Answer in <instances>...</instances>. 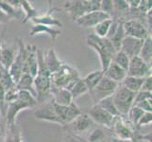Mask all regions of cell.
I'll return each mask as SVG.
<instances>
[{
	"instance_id": "obj_15",
	"label": "cell",
	"mask_w": 152,
	"mask_h": 142,
	"mask_svg": "<svg viewBox=\"0 0 152 142\" xmlns=\"http://www.w3.org/2000/svg\"><path fill=\"white\" fill-rule=\"evenodd\" d=\"M69 125L71 126L73 133L78 135L81 133H86L90 131L94 125V121L86 113H81Z\"/></svg>"
},
{
	"instance_id": "obj_54",
	"label": "cell",
	"mask_w": 152,
	"mask_h": 142,
	"mask_svg": "<svg viewBox=\"0 0 152 142\" xmlns=\"http://www.w3.org/2000/svg\"><path fill=\"white\" fill-rule=\"evenodd\" d=\"M84 142H88V141H87L86 139H84Z\"/></svg>"
},
{
	"instance_id": "obj_17",
	"label": "cell",
	"mask_w": 152,
	"mask_h": 142,
	"mask_svg": "<svg viewBox=\"0 0 152 142\" xmlns=\"http://www.w3.org/2000/svg\"><path fill=\"white\" fill-rule=\"evenodd\" d=\"M28 54L26 62V67L24 73H28L33 78L38 71V58H37V47L32 46H28Z\"/></svg>"
},
{
	"instance_id": "obj_24",
	"label": "cell",
	"mask_w": 152,
	"mask_h": 142,
	"mask_svg": "<svg viewBox=\"0 0 152 142\" xmlns=\"http://www.w3.org/2000/svg\"><path fill=\"white\" fill-rule=\"evenodd\" d=\"M16 53L14 52L13 47L12 46H2L1 51V68L3 70L8 71L10 65L14 62Z\"/></svg>"
},
{
	"instance_id": "obj_28",
	"label": "cell",
	"mask_w": 152,
	"mask_h": 142,
	"mask_svg": "<svg viewBox=\"0 0 152 142\" xmlns=\"http://www.w3.org/2000/svg\"><path fill=\"white\" fill-rule=\"evenodd\" d=\"M103 77H104V72L102 70H96L87 74L82 80L85 82L86 86L88 87V90L90 92L97 85V83L101 81V79Z\"/></svg>"
},
{
	"instance_id": "obj_25",
	"label": "cell",
	"mask_w": 152,
	"mask_h": 142,
	"mask_svg": "<svg viewBox=\"0 0 152 142\" xmlns=\"http://www.w3.org/2000/svg\"><path fill=\"white\" fill-rule=\"evenodd\" d=\"M87 40L93 42V43H95L96 46H98L100 49H102L103 50H105L106 52H108V53L110 55L113 56L114 53L116 51H115V49H113V46L111 43V41H110V39L106 38V37H98V36H96V34H90L88 36Z\"/></svg>"
},
{
	"instance_id": "obj_9",
	"label": "cell",
	"mask_w": 152,
	"mask_h": 142,
	"mask_svg": "<svg viewBox=\"0 0 152 142\" xmlns=\"http://www.w3.org/2000/svg\"><path fill=\"white\" fill-rule=\"evenodd\" d=\"M111 128L113 130L116 138L132 142L134 136V130L132 129V125H129V123L124 120L122 117L114 118Z\"/></svg>"
},
{
	"instance_id": "obj_7",
	"label": "cell",
	"mask_w": 152,
	"mask_h": 142,
	"mask_svg": "<svg viewBox=\"0 0 152 142\" xmlns=\"http://www.w3.org/2000/svg\"><path fill=\"white\" fill-rule=\"evenodd\" d=\"M151 75V65L145 63L139 56L133 57L129 61L127 76L136 78H145Z\"/></svg>"
},
{
	"instance_id": "obj_36",
	"label": "cell",
	"mask_w": 152,
	"mask_h": 142,
	"mask_svg": "<svg viewBox=\"0 0 152 142\" xmlns=\"http://www.w3.org/2000/svg\"><path fill=\"white\" fill-rule=\"evenodd\" d=\"M129 61H130L129 58L126 55L124 52H122L121 50L115 52L114 55L113 56V59H112L113 63H114L115 65H117L121 68H123V69L126 70V71L128 70V67H129Z\"/></svg>"
},
{
	"instance_id": "obj_27",
	"label": "cell",
	"mask_w": 152,
	"mask_h": 142,
	"mask_svg": "<svg viewBox=\"0 0 152 142\" xmlns=\"http://www.w3.org/2000/svg\"><path fill=\"white\" fill-rule=\"evenodd\" d=\"M144 80H145V78H136V77L127 76L121 83H122V86L127 88L128 90L132 91L133 93H137L141 90V88H142Z\"/></svg>"
},
{
	"instance_id": "obj_42",
	"label": "cell",
	"mask_w": 152,
	"mask_h": 142,
	"mask_svg": "<svg viewBox=\"0 0 152 142\" xmlns=\"http://www.w3.org/2000/svg\"><path fill=\"white\" fill-rule=\"evenodd\" d=\"M152 99V93L151 92H145V91L140 90L139 92L135 93L133 105H136L137 103L143 102V101H145V99Z\"/></svg>"
},
{
	"instance_id": "obj_56",
	"label": "cell",
	"mask_w": 152,
	"mask_h": 142,
	"mask_svg": "<svg viewBox=\"0 0 152 142\" xmlns=\"http://www.w3.org/2000/svg\"><path fill=\"white\" fill-rule=\"evenodd\" d=\"M0 70H1V68H0Z\"/></svg>"
},
{
	"instance_id": "obj_33",
	"label": "cell",
	"mask_w": 152,
	"mask_h": 142,
	"mask_svg": "<svg viewBox=\"0 0 152 142\" xmlns=\"http://www.w3.org/2000/svg\"><path fill=\"white\" fill-rule=\"evenodd\" d=\"M99 106H100L101 108H103L105 111H107L109 114H111L113 117L114 118H116V117H121V116L119 115L118 111H117V109L116 107H115V105L113 103V98L112 96L111 97H108L106 99H102V101H100L98 103Z\"/></svg>"
},
{
	"instance_id": "obj_2",
	"label": "cell",
	"mask_w": 152,
	"mask_h": 142,
	"mask_svg": "<svg viewBox=\"0 0 152 142\" xmlns=\"http://www.w3.org/2000/svg\"><path fill=\"white\" fill-rule=\"evenodd\" d=\"M134 97L135 93L128 90L127 88H125L122 85H119L113 93L112 96L113 101L121 117L127 116L130 108L133 106Z\"/></svg>"
},
{
	"instance_id": "obj_50",
	"label": "cell",
	"mask_w": 152,
	"mask_h": 142,
	"mask_svg": "<svg viewBox=\"0 0 152 142\" xmlns=\"http://www.w3.org/2000/svg\"><path fill=\"white\" fill-rule=\"evenodd\" d=\"M111 140H112V142H132V141H128V140H122V139H119L116 138H112Z\"/></svg>"
},
{
	"instance_id": "obj_34",
	"label": "cell",
	"mask_w": 152,
	"mask_h": 142,
	"mask_svg": "<svg viewBox=\"0 0 152 142\" xmlns=\"http://www.w3.org/2000/svg\"><path fill=\"white\" fill-rule=\"evenodd\" d=\"M112 22H113V17L101 21L100 23H98L96 27L94 28V29H95V33L94 34H96L98 37H102V38L107 37V34L109 32Z\"/></svg>"
},
{
	"instance_id": "obj_32",
	"label": "cell",
	"mask_w": 152,
	"mask_h": 142,
	"mask_svg": "<svg viewBox=\"0 0 152 142\" xmlns=\"http://www.w3.org/2000/svg\"><path fill=\"white\" fill-rule=\"evenodd\" d=\"M89 90H88V87L86 86L85 82H83V80L80 78L78 79V80L76 82V83L71 88L70 90V93L72 95V98H73V101H75V99H78L80 97H81L82 95H84L86 93H88Z\"/></svg>"
},
{
	"instance_id": "obj_12",
	"label": "cell",
	"mask_w": 152,
	"mask_h": 142,
	"mask_svg": "<svg viewBox=\"0 0 152 142\" xmlns=\"http://www.w3.org/2000/svg\"><path fill=\"white\" fill-rule=\"evenodd\" d=\"M28 108H29L28 105L19 101V99L8 103L6 108V113H5V117H4L5 121H6V127H12V126L15 125V119H16V117L19 114V112Z\"/></svg>"
},
{
	"instance_id": "obj_35",
	"label": "cell",
	"mask_w": 152,
	"mask_h": 142,
	"mask_svg": "<svg viewBox=\"0 0 152 142\" xmlns=\"http://www.w3.org/2000/svg\"><path fill=\"white\" fill-rule=\"evenodd\" d=\"M5 140H6L5 142H23L20 129L16 124L12 127H6V139Z\"/></svg>"
},
{
	"instance_id": "obj_18",
	"label": "cell",
	"mask_w": 152,
	"mask_h": 142,
	"mask_svg": "<svg viewBox=\"0 0 152 142\" xmlns=\"http://www.w3.org/2000/svg\"><path fill=\"white\" fill-rule=\"evenodd\" d=\"M31 22H33L34 25H44V26H48L50 28H62V23L60 19H58L54 17L53 15L51 14V10H49L48 13H46L45 14H38L37 16L34 17L33 19L30 20Z\"/></svg>"
},
{
	"instance_id": "obj_26",
	"label": "cell",
	"mask_w": 152,
	"mask_h": 142,
	"mask_svg": "<svg viewBox=\"0 0 152 142\" xmlns=\"http://www.w3.org/2000/svg\"><path fill=\"white\" fill-rule=\"evenodd\" d=\"M0 9L8 15L10 19L21 20L23 17L24 13L21 8L13 6L9 1H0Z\"/></svg>"
},
{
	"instance_id": "obj_53",
	"label": "cell",
	"mask_w": 152,
	"mask_h": 142,
	"mask_svg": "<svg viewBox=\"0 0 152 142\" xmlns=\"http://www.w3.org/2000/svg\"><path fill=\"white\" fill-rule=\"evenodd\" d=\"M107 142H112V140H111V139H109V140H107Z\"/></svg>"
},
{
	"instance_id": "obj_41",
	"label": "cell",
	"mask_w": 152,
	"mask_h": 142,
	"mask_svg": "<svg viewBox=\"0 0 152 142\" xmlns=\"http://www.w3.org/2000/svg\"><path fill=\"white\" fill-rule=\"evenodd\" d=\"M151 122H152V113L145 112L144 115L142 116V118L139 119L136 127L142 128V127H145V126H149L151 125Z\"/></svg>"
},
{
	"instance_id": "obj_6",
	"label": "cell",
	"mask_w": 152,
	"mask_h": 142,
	"mask_svg": "<svg viewBox=\"0 0 152 142\" xmlns=\"http://www.w3.org/2000/svg\"><path fill=\"white\" fill-rule=\"evenodd\" d=\"M123 28L125 30L126 36L137 38L141 40H145L149 35V29L145 26L137 19H130L123 22Z\"/></svg>"
},
{
	"instance_id": "obj_11",
	"label": "cell",
	"mask_w": 152,
	"mask_h": 142,
	"mask_svg": "<svg viewBox=\"0 0 152 142\" xmlns=\"http://www.w3.org/2000/svg\"><path fill=\"white\" fill-rule=\"evenodd\" d=\"M108 18H112V17H110L106 13H102L101 10H98V12H92L84 14L80 18L76 20L74 23L80 28L90 29V28H95L98 23H100L101 21L106 20Z\"/></svg>"
},
{
	"instance_id": "obj_39",
	"label": "cell",
	"mask_w": 152,
	"mask_h": 142,
	"mask_svg": "<svg viewBox=\"0 0 152 142\" xmlns=\"http://www.w3.org/2000/svg\"><path fill=\"white\" fill-rule=\"evenodd\" d=\"M88 142H102L106 140V135L100 128H95L89 134L86 139Z\"/></svg>"
},
{
	"instance_id": "obj_43",
	"label": "cell",
	"mask_w": 152,
	"mask_h": 142,
	"mask_svg": "<svg viewBox=\"0 0 152 142\" xmlns=\"http://www.w3.org/2000/svg\"><path fill=\"white\" fill-rule=\"evenodd\" d=\"M113 5H114V12L125 13V12H128L129 9L128 1H123V0L113 1Z\"/></svg>"
},
{
	"instance_id": "obj_21",
	"label": "cell",
	"mask_w": 152,
	"mask_h": 142,
	"mask_svg": "<svg viewBox=\"0 0 152 142\" xmlns=\"http://www.w3.org/2000/svg\"><path fill=\"white\" fill-rule=\"evenodd\" d=\"M45 64L46 65V68L51 73H54L60 69L62 63L58 58V55L54 49H49L45 54Z\"/></svg>"
},
{
	"instance_id": "obj_13",
	"label": "cell",
	"mask_w": 152,
	"mask_h": 142,
	"mask_svg": "<svg viewBox=\"0 0 152 142\" xmlns=\"http://www.w3.org/2000/svg\"><path fill=\"white\" fill-rule=\"evenodd\" d=\"M143 43H144V40L133 38V37H130V36H126L122 42L120 50L124 52L129 59H132L133 57L139 56Z\"/></svg>"
},
{
	"instance_id": "obj_55",
	"label": "cell",
	"mask_w": 152,
	"mask_h": 142,
	"mask_svg": "<svg viewBox=\"0 0 152 142\" xmlns=\"http://www.w3.org/2000/svg\"><path fill=\"white\" fill-rule=\"evenodd\" d=\"M102 142H107V140H105V141H102Z\"/></svg>"
},
{
	"instance_id": "obj_23",
	"label": "cell",
	"mask_w": 152,
	"mask_h": 142,
	"mask_svg": "<svg viewBox=\"0 0 152 142\" xmlns=\"http://www.w3.org/2000/svg\"><path fill=\"white\" fill-rule=\"evenodd\" d=\"M87 46L89 47H91L92 49H94L96 52V54L98 55L99 57V60H100V64H101V70L103 72H105V70L107 69L108 66L111 65V63H112V59H113V56L112 55H110L108 52H106L105 50H103L102 49H100L98 46H96L95 43H93V42L91 41H89L87 40Z\"/></svg>"
},
{
	"instance_id": "obj_52",
	"label": "cell",
	"mask_w": 152,
	"mask_h": 142,
	"mask_svg": "<svg viewBox=\"0 0 152 142\" xmlns=\"http://www.w3.org/2000/svg\"><path fill=\"white\" fill-rule=\"evenodd\" d=\"M2 74H3V69L0 70V81H1V78H2Z\"/></svg>"
},
{
	"instance_id": "obj_8",
	"label": "cell",
	"mask_w": 152,
	"mask_h": 142,
	"mask_svg": "<svg viewBox=\"0 0 152 142\" xmlns=\"http://www.w3.org/2000/svg\"><path fill=\"white\" fill-rule=\"evenodd\" d=\"M64 9L69 13L73 22L80 18L84 14L91 13L89 0H73L64 4Z\"/></svg>"
},
{
	"instance_id": "obj_29",
	"label": "cell",
	"mask_w": 152,
	"mask_h": 142,
	"mask_svg": "<svg viewBox=\"0 0 152 142\" xmlns=\"http://www.w3.org/2000/svg\"><path fill=\"white\" fill-rule=\"evenodd\" d=\"M139 57L148 65H151L152 61V38L149 35L148 38L144 40L142 49L140 50Z\"/></svg>"
},
{
	"instance_id": "obj_46",
	"label": "cell",
	"mask_w": 152,
	"mask_h": 142,
	"mask_svg": "<svg viewBox=\"0 0 152 142\" xmlns=\"http://www.w3.org/2000/svg\"><path fill=\"white\" fill-rule=\"evenodd\" d=\"M64 142H84V138L75 134H68L65 135Z\"/></svg>"
},
{
	"instance_id": "obj_49",
	"label": "cell",
	"mask_w": 152,
	"mask_h": 142,
	"mask_svg": "<svg viewBox=\"0 0 152 142\" xmlns=\"http://www.w3.org/2000/svg\"><path fill=\"white\" fill-rule=\"evenodd\" d=\"M2 119H4L3 116H2V113L0 111V135L3 133V130H4V126H3V123H2Z\"/></svg>"
},
{
	"instance_id": "obj_31",
	"label": "cell",
	"mask_w": 152,
	"mask_h": 142,
	"mask_svg": "<svg viewBox=\"0 0 152 142\" xmlns=\"http://www.w3.org/2000/svg\"><path fill=\"white\" fill-rule=\"evenodd\" d=\"M123 22L124 21H120L119 26L115 31V33L113 34V37L110 39L111 43L113 46V49H115V51H119L120 50V47H121L122 45V42L124 40V38L126 37V33H125V30L123 28Z\"/></svg>"
},
{
	"instance_id": "obj_45",
	"label": "cell",
	"mask_w": 152,
	"mask_h": 142,
	"mask_svg": "<svg viewBox=\"0 0 152 142\" xmlns=\"http://www.w3.org/2000/svg\"><path fill=\"white\" fill-rule=\"evenodd\" d=\"M141 90H142V91H145V92H151L152 93V76L151 75L145 78Z\"/></svg>"
},
{
	"instance_id": "obj_40",
	"label": "cell",
	"mask_w": 152,
	"mask_h": 142,
	"mask_svg": "<svg viewBox=\"0 0 152 142\" xmlns=\"http://www.w3.org/2000/svg\"><path fill=\"white\" fill-rule=\"evenodd\" d=\"M100 10L110 17H113L114 13V5L113 0H102L100 1Z\"/></svg>"
},
{
	"instance_id": "obj_30",
	"label": "cell",
	"mask_w": 152,
	"mask_h": 142,
	"mask_svg": "<svg viewBox=\"0 0 152 142\" xmlns=\"http://www.w3.org/2000/svg\"><path fill=\"white\" fill-rule=\"evenodd\" d=\"M20 8L22 10L23 13L25 14L22 23H27L28 21L33 19L38 15L37 10L34 9L31 3L27 1V0H20Z\"/></svg>"
},
{
	"instance_id": "obj_38",
	"label": "cell",
	"mask_w": 152,
	"mask_h": 142,
	"mask_svg": "<svg viewBox=\"0 0 152 142\" xmlns=\"http://www.w3.org/2000/svg\"><path fill=\"white\" fill-rule=\"evenodd\" d=\"M144 111L142 109H140L139 107L137 106H132L130 108V110L128 113V118L129 119V122L132 123V125H134L136 127V125H137L139 119L142 118V116L144 115Z\"/></svg>"
},
{
	"instance_id": "obj_37",
	"label": "cell",
	"mask_w": 152,
	"mask_h": 142,
	"mask_svg": "<svg viewBox=\"0 0 152 142\" xmlns=\"http://www.w3.org/2000/svg\"><path fill=\"white\" fill-rule=\"evenodd\" d=\"M17 99L25 102L26 104H28L29 108H33L37 105V101L36 98L33 96L32 94H30L28 91H18V98Z\"/></svg>"
},
{
	"instance_id": "obj_3",
	"label": "cell",
	"mask_w": 152,
	"mask_h": 142,
	"mask_svg": "<svg viewBox=\"0 0 152 142\" xmlns=\"http://www.w3.org/2000/svg\"><path fill=\"white\" fill-rule=\"evenodd\" d=\"M78 78H80V73L76 68L67 64H62L59 70L51 74V85L59 88H65L70 82Z\"/></svg>"
},
{
	"instance_id": "obj_48",
	"label": "cell",
	"mask_w": 152,
	"mask_h": 142,
	"mask_svg": "<svg viewBox=\"0 0 152 142\" xmlns=\"http://www.w3.org/2000/svg\"><path fill=\"white\" fill-rule=\"evenodd\" d=\"M140 0H129L128 1V4H129V8H132V10H137L138 7H139V5H140Z\"/></svg>"
},
{
	"instance_id": "obj_44",
	"label": "cell",
	"mask_w": 152,
	"mask_h": 142,
	"mask_svg": "<svg viewBox=\"0 0 152 142\" xmlns=\"http://www.w3.org/2000/svg\"><path fill=\"white\" fill-rule=\"evenodd\" d=\"M133 106L139 107L140 109H142L144 112L152 113V99H145V101L137 103L136 105H133Z\"/></svg>"
},
{
	"instance_id": "obj_1",
	"label": "cell",
	"mask_w": 152,
	"mask_h": 142,
	"mask_svg": "<svg viewBox=\"0 0 152 142\" xmlns=\"http://www.w3.org/2000/svg\"><path fill=\"white\" fill-rule=\"evenodd\" d=\"M38 58V71L33 78L34 87L36 91V101L37 102H45L51 95V73L46 68L45 64V52L37 49Z\"/></svg>"
},
{
	"instance_id": "obj_19",
	"label": "cell",
	"mask_w": 152,
	"mask_h": 142,
	"mask_svg": "<svg viewBox=\"0 0 152 142\" xmlns=\"http://www.w3.org/2000/svg\"><path fill=\"white\" fill-rule=\"evenodd\" d=\"M104 76L110 79L111 81L120 85V83L123 82L124 79L127 77V71L124 70L123 68H121L112 62L111 65H110L107 69L105 70Z\"/></svg>"
},
{
	"instance_id": "obj_16",
	"label": "cell",
	"mask_w": 152,
	"mask_h": 142,
	"mask_svg": "<svg viewBox=\"0 0 152 142\" xmlns=\"http://www.w3.org/2000/svg\"><path fill=\"white\" fill-rule=\"evenodd\" d=\"M50 95L52 96V102L58 105L67 106L74 102L70 91H68L65 88H59L51 85Z\"/></svg>"
},
{
	"instance_id": "obj_51",
	"label": "cell",
	"mask_w": 152,
	"mask_h": 142,
	"mask_svg": "<svg viewBox=\"0 0 152 142\" xmlns=\"http://www.w3.org/2000/svg\"><path fill=\"white\" fill-rule=\"evenodd\" d=\"M1 51H2V45H1V43H0V62H1ZM0 68H1V63H0Z\"/></svg>"
},
{
	"instance_id": "obj_22",
	"label": "cell",
	"mask_w": 152,
	"mask_h": 142,
	"mask_svg": "<svg viewBox=\"0 0 152 142\" xmlns=\"http://www.w3.org/2000/svg\"><path fill=\"white\" fill-rule=\"evenodd\" d=\"M15 88L18 91H28L30 94H32L36 98V91L34 87L33 77L30 76L28 73H24L19 79V81L15 85Z\"/></svg>"
},
{
	"instance_id": "obj_10",
	"label": "cell",
	"mask_w": 152,
	"mask_h": 142,
	"mask_svg": "<svg viewBox=\"0 0 152 142\" xmlns=\"http://www.w3.org/2000/svg\"><path fill=\"white\" fill-rule=\"evenodd\" d=\"M87 115L90 117V118L93 120L94 123L104 126V127H106V128L112 127V124L114 119V117H113V116L111 114H109L107 111H105V110L99 106L98 104H94L93 106L89 109Z\"/></svg>"
},
{
	"instance_id": "obj_5",
	"label": "cell",
	"mask_w": 152,
	"mask_h": 142,
	"mask_svg": "<svg viewBox=\"0 0 152 142\" xmlns=\"http://www.w3.org/2000/svg\"><path fill=\"white\" fill-rule=\"evenodd\" d=\"M53 103V107L55 112L58 116V118H60V120L62 123V126L69 125L72 121L80 116L82 112L80 108L73 102L71 104L67 105V106H62V105H58L56 103Z\"/></svg>"
},
{
	"instance_id": "obj_20",
	"label": "cell",
	"mask_w": 152,
	"mask_h": 142,
	"mask_svg": "<svg viewBox=\"0 0 152 142\" xmlns=\"http://www.w3.org/2000/svg\"><path fill=\"white\" fill-rule=\"evenodd\" d=\"M42 33L48 35L52 39V41L55 42L57 38L61 35V31L56 28H50L44 25H33L29 30V35L31 37H33V36L38 35V34H42Z\"/></svg>"
},
{
	"instance_id": "obj_4",
	"label": "cell",
	"mask_w": 152,
	"mask_h": 142,
	"mask_svg": "<svg viewBox=\"0 0 152 142\" xmlns=\"http://www.w3.org/2000/svg\"><path fill=\"white\" fill-rule=\"evenodd\" d=\"M119 85H120L118 83L111 81L110 79L104 76L101 79V81L97 83V85L89 93L91 95L93 102H95V104H96L102 99L113 96Z\"/></svg>"
},
{
	"instance_id": "obj_14",
	"label": "cell",
	"mask_w": 152,
	"mask_h": 142,
	"mask_svg": "<svg viewBox=\"0 0 152 142\" xmlns=\"http://www.w3.org/2000/svg\"><path fill=\"white\" fill-rule=\"evenodd\" d=\"M34 117L37 120H42V121H48L52 123H57L62 126V123L58 118V116L54 110L53 103L49 102L45 104V106L39 108L34 112Z\"/></svg>"
},
{
	"instance_id": "obj_47",
	"label": "cell",
	"mask_w": 152,
	"mask_h": 142,
	"mask_svg": "<svg viewBox=\"0 0 152 142\" xmlns=\"http://www.w3.org/2000/svg\"><path fill=\"white\" fill-rule=\"evenodd\" d=\"M10 19L9 18L8 15L5 13L3 10L0 9V24H6L8 23Z\"/></svg>"
}]
</instances>
